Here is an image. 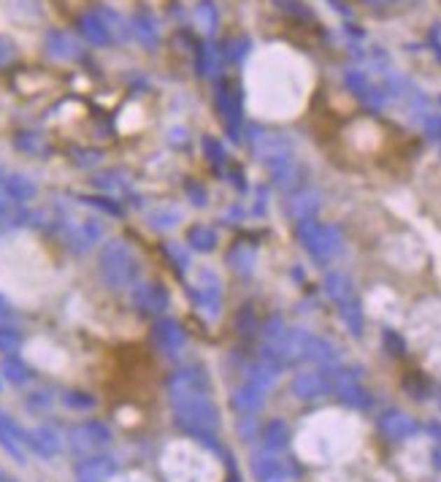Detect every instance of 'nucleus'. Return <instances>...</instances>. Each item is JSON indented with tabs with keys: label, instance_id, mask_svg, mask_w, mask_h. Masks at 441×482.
Masks as SVG:
<instances>
[{
	"label": "nucleus",
	"instance_id": "393cba45",
	"mask_svg": "<svg viewBox=\"0 0 441 482\" xmlns=\"http://www.w3.org/2000/svg\"><path fill=\"white\" fill-rule=\"evenodd\" d=\"M314 209H317V198H314V195H298V198L293 201V212H295L298 220H306Z\"/></svg>",
	"mask_w": 441,
	"mask_h": 482
},
{
	"label": "nucleus",
	"instance_id": "4be33fe9",
	"mask_svg": "<svg viewBox=\"0 0 441 482\" xmlns=\"http://www.w3.org/2000/svg\"><path fill=\"white\" fill-rule=\"evenodd\" d=\"M293 387L298 390V396H317V393L325 390V382L317 374H306V377H298V382Z\"/></svg>",
	"mask_w": 441,
	"mask_h": 482
},
{
	"label": "nucleus",
	"instance_id": "1a4fd4ad",
	"mask_svg": "<svg viewBox=\"0 0 441 482\" xmlns=\"http://www.w3.org/2000/svg\"><path fill=\"white\" fill-rule=\"evenodd\" d=\"M152 342L158 344V350H162L165 355H179L187 344V333L176 320L160 317L152 328Z\"/></svg>",
	"mask_w": 441,
	"mask_h": 482
},
{
	"label": "nucleus",
	"instance_id": "aec40b11",
	"mask_svg": "<svg viewBox=\"0 0 441 482\" xmlns=\"http://www.w3.org/2000/svg\"><path fill=\"white\" fill-rule=\"evenodd\" d=\"M162 252L174 261V266H176L179 271L190 268V252H187L184 244H179V241H165V244H162Z\"/></svg>",
	"mask_w": 441,
	"mask_h": 482
},
{
	"label": "nucleus",
	"instance_id": "72a5a7b5",
	"mask_svg": "<svg viewBox=\"0 0 441 482\" xmlns=\"http://www.w3.org/2000/svg\"><path fill=\"white\" fill-rule=\"evenodd\" d=\"M0 482H3V477H0Z\"/></svg>",
	"mask_w": 441,
	"mask_h": 482
},
{
	"label": "nucleus",
	"instance_id": "f257e3e1",
	"mask_svg": "<svg viewBox=\"0 0 441 482\" xmlns=\"http://www.w3.org/2000/svg\"><path fill=\"white\" fill-rule=\"evenodd\" d=\"M176 415H174V422L181 434L198 439L201 444H206L209 450H220L217 444V428H220V412L217 406L206 399H192V401H181L174 404Z\"/></svg>",
	"mask_w": 441,
	"mask_h": 482
},
{
	"label": "nucleus",
	"instance_id": "2f4dec72",
	"mask_svg": "<svg viewBox=\"0 0 441 482\" xmlns=\"http://www.w3.org/2000/svg\"><path fill=\"white\" fill-rule=\"evenodd\" d=\"M3 179H6V177H3V171H0V184H3Z\"/></svg>",
	"mask_w": 441,
	"mask_h": 482
},
{
	"label": "nucleus",
	"instance_id": "4468645a",
	"mask_svg": "<svg viewBox=\"0 0 441 482\" xmlns=\"http://www.w3.org/2000/svg\"><path fill=\"white\" fill-rule=\"evenodd\" d=\"M230 404L239 409V412H258L262 406V387H258V385H244V387H239L236 393H233V399H230Z\"/></svg>",
	"mask_w": 441,
	"mask_h": 482
},
{
	"label": "nucleus",
	"instance_id": "ddd939ff",
	"mask_svg": "<svg viewBox=\"0 0 441 482\" xmlns=\"http://www.w3.org/2000/svg\"><path fill=\"white\" fill-rule=\"evenodd\" d=\"M3 193L8 195L11 203H27L38 195V187H36V181L30 177H24V174H11V177L3 179Z\"/></svg>",
	"mask_w": 441,
	"mask_h": 482
},
{
	"label": "nucleus",
	"instance_id": "6ab92c4d",
	"mask_svg": "<svg viewBox=\"0 0 441 482\" xmlns=\"http://www.w3.org/2000/svg\"><path fill=\"white\" fill-rule=\"evenodd\" d=\"M62 404L65 406H71V409H79V412H90V409H95V396H90V393H81V390H68V393H62Z\"/></svg>",
	"mask_w": 441,
	"mask_h": 482
},
{
	"label": "nucleus",
	"instance_id": "c85d7f7f",
	"mask_svg": "<svg viewBox=\"0 0 441 482\" xmlns=\"http://www.w3.org/2000/svg\"><path fill=\"white\" fill-rule=\"evenodd\" d=\"M384 425L390 428V434H396V436H401V434H409L414 425L406 420V418H401V415H393L390 420H384Z\"/></svg>",
	"mask_w": 441,
	"mask_h": 482
},
{
	"label": "nucleus",
	"instance_id": "6e6552de",
	"mask_svg": "<svg viewBox=\"0 0 441 482\" xmlns=\"http://www.w3.org/2000/svg\"><path fill=\"white\" fill-rule=\"evenodd\" d=\"M133 303L144 315H162L171 303V296L158 282H139L133 287Z\"/></svg>",
	"mask_w": 441,
	"mask_h": 482
},
{
	"label": "nucleus",
	"instance_id": "423d86ee",
	"mask_svg": "<svg viewBox=\"0 0 441 482\" xmlns=\"http://www.w3.org/2000/svg\"><path fill=\"white\" fill-rule=\"evenodd\" d=\"M190 296H192L195 306H198L201 312H206L209 317H217V315H220L222 287H220V280H217L214 271L203 268L201 274H198V282L190 287Z\"/></svg>",
	"mask_w": 441,
	"mask_h": 482
},
{
	"label": "nucleus",
	"instance_id": "a211bd4d",
	"mask_svg": "<svg viewBox=\"0 0 441 482\" xmlns=\"http://www.w3.org/2000/svg\"><path fill=\"white\" fill-rule=\"evenodd\" d=\"M22 347V333L14 325H0V355H14Z\"/></svg>",
	"mask_w": 441,
	"mask_h": 482
},
{
	"label": "nucleus",
	"instance_id": "5701e85b",
	"mask_svg": "<svg viewBox=\"0 0 441 482\" xmlns=\"http://www.w3.org/2000/svg\"><path fill=\"white\" fill-rule=\"evenodd\" d=\"M92 184L101 187V190L114 193V190H125V187H127V179L120 177V174H114V171H108V174H98V177L92 179Z\"/></svg>",
	"mask_w": 441,
	"mask_h": 482
},
{
	"label": "nucleus",
	"instance_id": "9d476101",
	"mask_svg": "<svg viewBox=\"0 0 441 482\" xmlns=\"http://www.w3.org/2000/svg\"><path fill=\"white\" fill-rule=\"evenodd\" d=\"M117 471V463L108 455H87L76 463V480L79 482H106Z\"/></svg>",
	"mask_w": 441,
	"mask_h": 482
},
{
	"label": "nucleus",
	"instance_id": "dca6fc26",
	"mask_svg": "<svg viewBox=\"0 0 441 482\" xmlns=\"http://www.w3.org/2000/svg\"><path fill=\"white\" fill-rule=\"evenodd\" d=\"M187 244H190L192 249H198V252H211V249L217 247V233H214V228H209V225H192V228L187 230Z\"/></svg>",
	"mask_w": 441,
	"mask_h": 482
},
{
	"label": "nucleus",
	"instance_id": "cd10ccee",
	"mask_svg": "<svg viewBox=\"0 0 441 482\" xmlns=\"http://www.w3.org/2000/svg\"><path fill=\"white\" fill-rule=\"evenodd\" d=\"M24 406H27V409H36V412H43V409L52 406V396H49L46 390H38V393H33L30 399H24Z\"/></svg>",
	"mask_w": 441,
	"mask_h": 482
},
{
	"label": "nucleus",
	"instance_id": "2eb2a0df",
	"mask_svg": "<svg viewBox=\"0 0 441 482\" xmlns=\"http://www.w3.org/2000/svg\"><path fill=\"white\" fill-rule=\"evenodd\" d=\"M0 374L11 382V385H24V382L33 377L30 366L22 361V358H17V355H3V361H0Z\"/></svg>",
	"mask_w": 441,
	"mask_h": 482
},
{
	"label": "nucleus",
	"instance_id": "0eeeda50",
	"mask_svg": "<svg viewBox=\"0 0 441 482\" xmlns=\"http://www.w3.org/2000/svg\"><path fill=\"white\" fill-rule=\"evenodd\" d=\"M301 239L314 258H328L339 247V233L328 225H317V222H303Z\"/></svg>",
	"mask_w": 441,
	"mask_h": 482
},
{
	"label": "nucleus",
	"instance_id": "b1692460",
	"mask_svg": "<svg viewBox=\"0 0 441 482\" xmlns=\"http://www.w3.org/2000/svg\"><path fill=\"white\" fill-rule=\"evenodd\" d=\"M325 287H328V293H330L336 301H344V298L349 296V282L344 280V277H339V274H330Z\"/></svg>",
	"mask_w": 441,
	"mask_h": 482
},
{
	"label": "nucleus",
	"instance_id": "f8f14e48",
	"mask_svg": "<svg viewBox=\"0 0 441 482\" xmlns=\"http://www.w3.org/2000/svg\"><path fill=\"white\" fill-rule=\"evenodd\" d=\"M27 447L36 450L41 458H55V455L62 450V439L55 428L41 425V428H36V431L27 434Z\"/></svg>",
	"mask_w": 441,
	"mask_h": 482
},
{
	"label": "nucleus",
	"instance_id": "bb28decb",
	"mask_svg": "<svg viewBox=\"0 0 441 482\" xmlns=\"http://www.w3.org/2000/svg\"><path fill=\"white\" fill-rule=\"evenodd\" d=\"M14 144H17V149H22L24 155H38L41 149H43V141H41L38 136H27V133L20 136Z\"/></svg>",
	"mask_w": 441,
	"mask_h": 482
},
{
	"label": "nucleus",
	"instance_id": "473e14b6",
	"mask_svg": "<svg viewBox=\"0 0 441 482\" xmlns=\"http://www.w3.org/2000/svg\"><path fill=\"white\" fill-rule=\"evenodd\" d=\"M3 482H17V480H3Z\"/></svg>",
	"mask_w": 441,
	"mask_h": 482
},
{
	"label": "nucleus",
	"instance_id": "20e7f679",
	"mask_svg": "<svg viewBox=\"0 0 441 482\" xmlns=\"http://www.w3.org/2000/svg\"><path fill=\"white\" fill-rule=\"evenodd\" d=\"M168 393L171 401H192V399H206L211 393V382L203 374L201 369H179L171 380H168Z\"/></svg>",
	"mask_w": 441,
	"mask_h": 482
},
{
	"label": "nucleus",
	"instance_id": "f03ea898",
	"mask_svg": "<svg viewBox=\"0 0 441 482\" xmlns=\"http://www.w3.org/2000/svg\"><path fill=\"white\" fill-rule=\"evenodd\" d=\"M101 277L108 287L114 290H125L130 284L139 282V261L133 255V249L125 241H108L101 249Z\"/></svg>",
	"mask_w": 441,
	"mask_h": 482
},
{
	"label": "nucleus",
	"instance_id": "9b49d317",
	"mask_svg": "<svg viewBox=\"0 0 441 482\" xmlns=\"http://www.w3.org/2000/svg\"><path fill=\"white\" fill-rule=\"evenodd\" d=\"M27 444V431H22L17 422L11 420L8 415L0 412V447L14 458V461L24 463V447Z\"/></svg>",
	"mask_w": 441,
	"mask_h": 482
},
{
	"label": "nucleus",
	"instance_id": "f3484780",
	"mask_svg": "<svg viewBox=\"0 0 441 482\" xmlns=\"http://www.w3.org/2000/svg\"><path fill=\"white\" fill-rule=\"evenodd\" d=\"M146 217H149V225H152L155 230H171V228L179 225L181 212L176 206H158V209H152Z\"/></svg>",
	"mask_w": 441,
	"mask_h": 482
},
{
	"label": "nucleus",
	"instance_id": "c756f323",
	"mask_svg": "<svg viewBox=\"0 0 441 482\" xmlns=\"http://www.w3.org/2000/svg\"><path fill=\"white\" fill-rule=\"evenodd\" d=\"M187 190H190V195H192V203H195V206H203V203H206V190H203L198 181H190V184H187Z\"/></svg>",
	"mask_w": 441,
	"mask_h": 482
},
{
	"label": "nucleus",
	"instance_id": "7ed1b4c3",
	"mask_svg": "<svg viewBox=\"0 0 441 482\" xmlns=\"http://www.w3.org/2000/svg\"><path fill=\"white\" fill-rule=\"evenodd\" d=\"M49 225L62 230V239L68 241V247L74 252H90L106 236V228H103V222L98 217H87V220L74 222H71V217H52Z\"/></svg>",
	"mask_w": 441,
	"mask_h": 482
},
{
	"label": "nucleus",
	"instance_id": "412c9836",
	"mask_svg": "<svg viewBox=\"0 0 441 482\" xmlns=\"http://www.w3.org/2000/svg\"><path fill=\"white\" fill-rule=\"evenodd\" d=\"M227 261L233 263V268H239V271H249V268H252V261H255V252H252L249 247L239 244V247H233V249L227 252Z\"/></svg>",
	"mask_w": 441,
	"mask_h": 482
},
{
	"label": "nucleus",
	"instance_id": "a878e982",
	"mask_svg": "<svg viewBox=\"0 0 441 482\" xmlns=\"http://www.w3.org/2000/svg\"><path fill=\"white\" fill-rule=\"evenodd\" d=\"M81 203L95 206V209H101V212H106V214H120L122 212L120 206L111 201V198H101V195H81Z\"/></svg>",
	"mask_w": 441,
	"mask_h": 482
},
{
	"label": "nucleus",
	"instance_id": "39448f33",
	"mask_svg": "<svg viewBox=\"0 0 441 482\" xmlns=\"http://www.w3.org/2000/svg\"><path fill=\"white\" fill-rule=\"evenodd\" d=\"M108 442H111V431H108V425H103V422H98V420H87V422H81V425H74L71 434H68L71 450H74L76 455H81V458L95 455V453H98L101 447H106Z\"/></svg>",
	"mask_w": 441,
	"mask_h": 482
},
{
	"label": "nucleus",
	"instance_id": "7c9ffc66",
	"mask_svg": "<svg viewBox=\"0 0 441 482\" xmlns=\"http://www.w3.org/2000/svg\"><path fill=\"white\" fill-rule=\"evenodd\" d=\"M11 320H14V306L0 296V322H11Z\"/></svg>",
	"mask_w": 441,
	"mask_h": 482
}]
</instances>
